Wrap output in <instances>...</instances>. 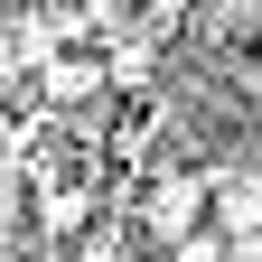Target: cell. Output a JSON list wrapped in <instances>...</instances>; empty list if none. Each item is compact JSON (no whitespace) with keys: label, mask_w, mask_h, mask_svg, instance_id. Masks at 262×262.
Segmentation results:
<instances>
[{"label":"cell","mask_w":262,"mask_h":262,"mask_svg":"<svg viewBox=\"0 0 262 262\" xmlns=\"http://www.w3.org/2000/svg\"><path fill=\"white\" fill-rule=\"evenodd\" d=\"M113 206L131 215L141 253H159V244L196 234V225H206V159H159V169L122 178V196H113Z\"/></svg>","instance_id":"1"},{"label":"cell","mask_w":262,"mask_h":262,"mask_svg":"<svg viewBox=\"0 0 262 262\" xmlns=\"http://www.w3.org/2000/svg\"><path fill=\"white\" fill-rule=\"evenodd\" d=\"M10 141H19V122H10V103H0V150H10Z\"/></svg>","instance_id":"4"},{"label":"cell","mask_w":262,"mask_h":262,"mask_svg":"<svg viewBox=\"0 0 262 262\" xmlns=\"http://www.w3.org/2000/svg\"><path fill=\"white\" fill-rule=\"evenodd\" d=\"M206 225L225 244H244V234H262V159H206Z\"/></svg>","instance_id":"2"},{"label":"cell","mask_w":262,"mask_h":262,"mask_svg":"<svg viewBox=\"0 0 262 262\" xmlns=\"http://www.w3.org/2000/svg\"><path fill=\"white\" fill-rule=\"evenodd\" d=\"M47 10V0H0V19H38Z\"/></svg>","instance_id":"3"}]
</instances>
